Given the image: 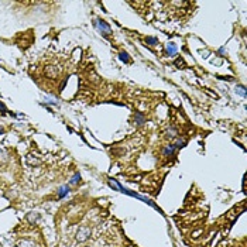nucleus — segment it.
I'll list each match as a JSON object with an SVG mask.
<instances>
[{"instance_id":"f03ea898","label":"nucleus","mask_w":247,"mask_h":247,"mask_svg":"<svg viewBox=\"0 0 247 247\" xmlns=\"http://www.w3.org/2000/svg\"><path fill=\"white\" fill-rule=\"evenodd\" d=\"M96 25L99 27V30H100V31L103 32V34H110V32H112L110 27H109V25L106 24V23H105L103 20H98V21H96Z\"/></svg>"},{"instance_id":"9b49d317","label":"nucleus","mask_w":247,"mask_h":247,"mask_svg":"<svg viewBox=\"0 0 247 247\" xmlns=\"http://www.w3.org/2000/svg\"><path fill=\"white\" fill-rule=\"evenodd\" d=\"M0 134H3V129L1 127H0Z\"/></svg>"},{"instance_id":"f257e3e1","label":"nucleus","mask_w":247,"mask_h":247,"mask_svg":"<svg viewBox=\"0 0 247 247\" xmlns=\"http://www.w3.org/2000/svg\"><path fill=\"white\" fill-rule=\"evenodd\" d=\"M89 236H90V229H89V228H81V229H79V232H78L76 239H78L79 241H85Z\"/></svg>"},{"instance_id":"0eeeda50","label":"nucleus","mask_w":247,"mask_h":247,"mask_svg":"<svg viewBox=\"0 0 247 247\" xmlns=\"http://www.w3.org/2000/svg\"><path fill=\"white\" fill-rule=\"evenodd\" d=\"M119 58H120V59L123 61V62H126V64H129V62H130V58H129V55H127L126 52H121L120 55H119Z\"/></svg>"},{"instance_id":"20e7f679","label":"nucleus","mask_w":247,"mask_h":247,"mask_svg":"<svg viewBox=\"0 0 247 247\" xmlns=\"http://www.w3.org/2000/svg\"><path fill=\"white\" fill-rule=\"evenodd\" d=\"M175 148H177V147L174 146V144H168V146H165L164 151H162V154H164V157H168V155H171L172 152L175 151Z\"/></svg>"},{"instance_id":"7ed1b4c3","label":"nucleus","mask_w":247,"mask_h":247,"mask_svg":"<svg viewBox=\"0 0 247 247\" xmlns=\"http://www.w3.org/2000/svg\"><path fill=\"white\" fill-rule=\"evenodd\" d=\"M167 54L170 55V57H174L175 54H177V47L174 43H170V44L167 45Z\"/></svg>"},{"instance_id":"1a4fd4ad","label":"nucleus","mask_w":247,"mask_h":247,"mask_svg":"<svg viewBox=\"0 0 247 247\" xmlns=\"http://www.w3.org/2000/svg\"><path fill=\"white\" fill-rule=\"evenodd\" d=\"M236 92H239L241 96H246V90H244V86H239V88L236 89Z\"/></svg>"},{"instance_id":"423d86ee","label":"nucleus","mask_w":247,"mask_h":247,"mask_svg":"<svg viewBox=\"0 0 247 247\" xmlns=\"http://www.w3.org/2000/svg\"><path fill=\"white\" fill-rule=\"evenodd\" d=\"M146 43L148 45H157V44H158V40H157V38H154V37H147L146 38Z\"/></svg>"},{"instance_id":"39448f33","label":"nucleus","mask_w":247,"mask_h":247,"mask_svg":"<svg viewBox=\"0 0 247 247\" xmlns=\"http://www.w3.org/2000/svg\"><path fill=\"white\" fill-rule=\"evenodd\" d=\"M68 192H69V186H68V185L61 186V188L58 189V198H64L65 195H68Z\"/></svg>"},{"instance_id":"6e6552de","label":"nucleus","mask_w":247,"mask_h":247,"mask_svg":"<svg viewBox=\"0 0 247 247\" xmlns=\"http://www.w3.org/2000/svg\"><path fill=\"white\" fill-rule=\"evenodd\" d=\"M79 181H81V175H79V174H75V177H74V178H72V179L69 181V184H71V185H75V184H78Z\"/></svg>"},{"instance_id":"9d476101","label":"nucleus","mask_w":247,"mask_h":247,"mask_svg":"<svg viewBox=\"0 0 247 247\" xmlns=\"http://www.w3.org/2000/svg\"><path fill=\"white\" fill-rule=\"evenodd\" d=\"M185 146V140H178L177 141V148H181V147H184Z\"/></svg>"}]
</instances>
